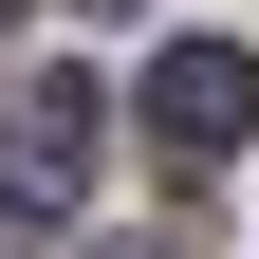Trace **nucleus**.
I'll return each mask as SVG.
<instances>
[{
	"mask_svg": "<svg viewBox=\"0 0 259 259\" xmlns=\"http://www.w3.org/2000/svg\"><path fill=\"white\" fill-rule=\"evenodd\" d=\"M0 259H37V241H19V204H0Z\"/></svg>",
	"mask_w": 259,
	"mask_h": 259,
	"instance_id": "nucleus-4",
	"label": "nucleus"
},
{
	"mask_svg": "<svg viewBox=\"0 0 259 259\" xmlns=\"http://www.w3.org/2000/svg\"><path fill=\"white\" fill-rule=\"evenodd\" d=\"M74 19H130V0H74Z\"/></svg>",
	"mask_w": 259,
	"mask_h": 259,
	"instance_id": "nucleus-5",
	"label": "nucleus"
},
{
	"mask_svg": "<svg viewBox=\"0 0 259 259\" xmlns=\"http://www.w3.org/2000/svg\"><path fill=\"white\" fill-rule=\"evenodd\" d=\"M130 130H148L167 167H222V148L259 130V56H241V37H167L148 93H130Z\"/></svg>",
	"mask_w": 259,
	"mask_h": 259,
	"instance_id": "nucleus-1",
	"label": "nucleus"
},
{
	"mask_svg": "<svg viewBox=\"0 0 259 259\" xmlns=\"http://www.w3.org/2000/svg\"><path fill=\"white\" fill-rule=\"evenodd\" d=\"M0 19H19V0H0Z\"/></svg>",
	"mask_w": 259,
	"mask_h": 259,
	"instance_id": "nucleus-6",
	"label": "nucleus"
},
{
	"mask_svg": "<svg viewBox=\"0 0 259 259\" xmlns=\"http://www.w3.org/2000/svg\"><path fill=\"white\" fill-rule=\"evenodd\" d=\"M93 74H19V111H0V185H19V204H74L93 185Z\"/></svg>",
	"mask_w": 259,
	"mask_h": 259,
	"instance_id": "nucleus-2",
	"label": "nucleus"
},
{
	"mask_svg": "<svg viewBox=\"0 0 259 259\" xmlns=\"http://www.w3.org/2000/svg\"><path fill=\"white\" fill-rule=\"evenodd\" d=\"M93 259H185V241H93Z\"/></svg>",
	"mask_w": 259,
	"mask_h": 259,
	"instance_id": "nucleus-3",
	"label": "nucleus"
}]
</instances>
